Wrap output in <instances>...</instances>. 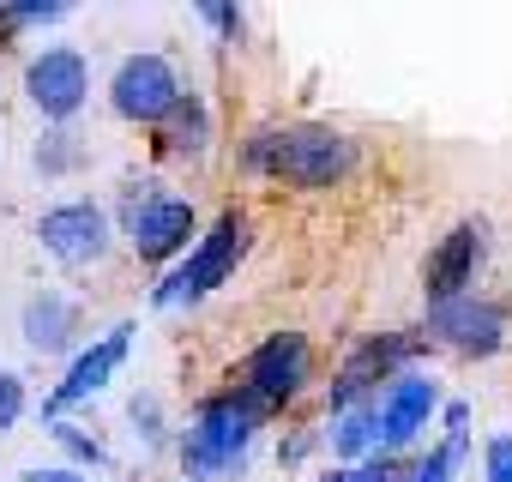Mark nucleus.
I'll return each instance as SVG.
<instances>
[{
    "label": "nucleus",
    "instance_id": "20e7f679",
    "mask_svg": "<svg viewBox=\"0 0 512 482\" xmlns=\"http://www.w3.org/2000/svg\"><path fill=\"white\" fill-rule=\"evenodd\" d=\"M320 344H314V332L308 326H272L266 338H253L241 356H235V368H229V380L223 386H235L241 398H253L272 422H290L314 392H320Z\"/></svg>",
    "mask_w": 512,
    "mask_h": 482
},
{
    "label": "nucleus",
    "instance_id": "1a4fd4ad",
    "mask_svg": "<svg viewBox=\"0 0 512 482\" xmlns=\"http://www.w3.org/2000/svg\"><path fill=\"white\" fill-rule=\"evenodd\" d=\"M416 332L428 338L434 356H452V362H494L512 350V302L494 296V290H470V296H452V302H428Z\"/></svg>",
    "mask_w": 512,
    "mask_h": 482
},
{
    "label": "nucleus",
    "instance_id": "bb28decb",
    "mask_svg": "<svg viewBox=\"0 0 512 482\" xmlns=\"http://www.w3.org/2000/svg\"><path fill=\"white\" fill-rule=\"evenodd\" d=\"M476 482H512V428H494L476 440Z\"/></svg>",
    "mask_w": 512,
    "mask_h": 482
},
{
    "label": "nucleus",
    "instance_id": "ddd939ff",
    "mask_svg": "<svg viewBox=\"0 0 512 482\" xmlns=\"http://www.w3.org/2000/svg\"><path fill=\"white\" fill-rule=\"evenodd\" d=\"M85 338H91V314H85V296L79 290H67V284L25 290V302H19V344L31 356L67 362Z\"/></svg>",
    "mask_w": 512,
    "mask_h": 482
},
{
    "label": "nucleus",
    "instance_id": "dca6fc26",
    "mask_svg": "<svg viewBox=\"0 0 512 482\" xmlns=\"http://www.w3.org/2000/svg\"><path fill=\"white\" fill-rule=\"evenodd\" d=\"M175 410H169V398L157 392V386H133L127 398H121V434H127V446L139 452V458H169V446H175Z\"/></svg>",
    "mask_w": 512,
    "mask_h": 482
},
{
    "label": "nucleus",
    "instance_id": "f257e3e1",
    "mask_svg": "<svg viewBox=\"0 0 512 482\" xmlns=\"http://www.w3.org/2000/svg\"><path fill=\"white\" fill-rule=\"evenodd\" d=\"M266 434H272V416L253 398H241L235 386H205L175 422L169 464L181 482H241Z\"/></svg>",
    "mask_w": 512,
    "mask_h": 482
},
{
    "label": "nucleus",
    "instance_id": "7c9ffc66",
    "mask_svg": "<svg viewBox=\"0 0 512 482\" xmlns=\"http://www.w3.org/2000/svg\"><path fill=\"white\" fill-rule=\"evenodd\" d=\"M157 482H175V476H157Z\"/></svg>",
    "mask_w": 512,
    "mask_h": 482
},
{
    "label": "nucleus",
    "instance_id": "f03ea898",
    "mask_svg": "<svg viewBox=\"0 0 512 482\" xmlns=\"http://www.w3.org/2000/svg\"><path fill=\"white\" fill-rule=\"evenodd\" d=\"M247 254H253V211L241 205V199H229V205H217L205 223H199V235H193V248L169 266V272H157L151 284H145V308L151 314H199L217 290H229L235 284V272L247 266Z\"/></svg>",
    "mask_w": 512,
    "mask_h": 482
},
{
    "label": "nucleus",
    "instance_id": "a211bd4d",
    "mask_svg": "<svg viewBox=\"0 0 512 482\" xmlns=\"http://www.w3.org/2000/svg\"><path fill=\"white\" fill-rule=\"evenodd\" d=\"M73 25V7L67 0H0V61L7 55H25V43L37 49V37Z\"/></svg>",
    "mask_w": 512,
    "mask_h": 482
},
{
    "label": "nucleus",
    "instance_id": "cd10ccee",
    "mask_svg": "<svg viewBox=\"0 0 512 482\" xmlns=\"http://www.w3.org/2000/svg\"><path fill=\"white\" fill-rule=\"evenodd\" d=\"M314 482H398V458H368V464H320Z\"/></svg>",
    "mask_w": 512,
    "mask_h": 482
},
{
    "label": "nucleus",
    "instance_id": "9d476101",
    "mask_svg": "<svg viewBox=\"0 0 512 482\" xmlns=\"http://www.w3.org/2000/svg\"><path fill=\"white\" fill-rule=\"evenodd\" d=\"M133 350H139V320L127 314V320H109L103 332H91L67 362H61V380L31 404L37 410V422H55V416H79L85 404H97L121 374H127V362H133Z\"/></svg>",
    "mask_w": 512,
    "mask_h": 482
},
{
    "label": "nucleus",
    "instance_id": "f8f14e48",
    "mask_svg": "<svg viewBox=\"0 0 512 482\" xmlns=\"http://www.w3.org/2000/svg\"><path fill=\"white\" fill-rule=\"evenodd\" d=\"M440 404H446V380L440 368H410L398 380H386L374 392V428H380V452L386 458H410L434 440V422H440Z\"/></svg>",
    "mask_w": 512,
    "mask_h": 482
},
{
    "label": "nucleus",
    "instance_id": "5701e85b",
    "mask_svg": "<svg viewBox=\"0 0 512 482\" xmlns=\"http://www.w3.org/2000/svg\"><path fill=\"white\" fill-rule=\"evenodd\" d=\"M434 446H446L464 470H470V458H476V410H470V398H458V392H446V404H440V422H434Z\"/></svg>",
    "mask_w": 512,
    "mask_h": 482
},
{
    "label": "nucleus",
    "instance_id": "b1692460",
    "mask_svg": "<svg viewBox=\"0 0 512 482\" xmlns=\"http://www.w3.org/2000/svg\"><path fill=\"white\" fill-rule=\"evenodd\" d=\"M272 458H278V470H284V476L308 470V464L320 458V428L290 416V428H278V440H272Z\"/></svg>",
    "mask_w": 512,
    "mask_h": 482
},
{
    "label": "nucleus",
    "instance_id": "c85d7f7f",
    "mask_svg": "<svg viewBox=\"0 0 512 482\" xmlns=\"http://www.w3.org/2000/svg\"><path fill=\"white\" fill-rule=\"evenodd\" d=\"M19 482H103V476H85V470H67V464H25Z\"/></svg>",
    "mask_w": 512,
    "mask_h": 482
},
{
    "label": "nucleus",
    "instance_id": "7ed1b4c3",
    "mask_svg": "<svg viewBox=\"0 0 512 482\" xmlns=\"http://www.w3.org/2000/svg\"><path fill=\"white\" fill-rule=\"evenodd\" d=\"M103 205H109V217H115L121 248H127L151 278H157V272H169V266L193 248V235H199V223H205L199 199H193V193H181V187H169L157 169L121 175V187H115Z\"/></svg>",
    "mask_w": 512,
    "mask_h": 482
},
{
    "label": "nucleus",
    "instance_id": "393cba45",
    "mask_svg": "<svg viewBox=\"0 0 512 482\" xmlns=\"http://www.w3.org/2000/svg\"><path fill=\"white\" fill-rule=\"evenodd\" d=\"M31 404H37V392H31V380H25V368L0 362V440H7V434L31 416Z\"/></svg>",
    "mask_w": 512,
    "mask_h": 482
},
{
    "label": "nucleus",
    "instance_id": "f3484780",
    "mask_svg": "<svg viewBox=\"0 0 512 482\" xmlns=\"http://www.w3.org/2000/svg\"><path fill=\"white\" fill-rule=\"evenodd\" d=\"M25 163H31V175L43 187H67V181H79L91 169V139L79 127H37Z\"/></svg>",
    "mask_w": 512,
    "mask_h": 482
},
{
    "label": "nucleus",
    "instance_id": "6ab92c4d",
    "mask_svg": "<svg viewBox=\"0 0 512 482\" xmlns=\"http://www.w3.org/2000/svg\"><path fill=\"white\" fill-rule=\"evenodd\" d=\"M314 428H320V458L326 464H368V458H380L374 404L344 410V416H314Z\"/></svg>",
    "mask_w": 512,
    "mask_h": 482
},
{
    "label": "nucleus",
    "instance_id": "39448f33",
    "mask_svg": "<svg viewBox=\"0 0 512 482\" xmlns=\"http://www.w3.org/2000/svg\"><path fill=\"white\" fill-rule=\"evenodd\" d=\"M368 169V145L326 115H296L278 133V157H272V187L284 193H338Z\"/></svg>",
    "mask_w": 512,
    "mask_h": 482
},
{
    "label": "nucleus",
    "instance_id": "2eb2a0df",
    "mask_svg": "<svg viewBox=\"0 0 512 482\" xmlns=\"http://www.w3.org/2000/svg\"><path fill=\"white\" fill-rule=\"evenodd\" d=\"M217 109H211V97L193 85L169 115H163V127L151 133V163L157 169H205L211 157H217Z\"/></svg>",
    "mask_w": 512,
    "mask_h": 482
},
{
    "label": "nucleus",
    "instance_id": "aec40b11",
    "mask_svg": "<svg viewBox=\"0 0 512 482\" xmlns=\"http://www.w3.org/2000/svg\"><path fill=\"white\" fill-rule=\"evenodd\" d=\"M43 434L55 440V464H67V470H85V476H115V446L91 428V422H79V416H55V422H43Z\"/></svg>",
    "mask_w": 512,
    "mask_h": 482
},
{
    "label": "nucleus",
    "instance_id": "4468645a",
    "mask_svg": "<svg viewBox=\"0 0 512 482\" xmlns=\"http://www.w3.org/2000/svg\"><path fill=\"white\" fill-rule=\"evenodd\" d=\"M410 368H434V350H428V338L416 332V326H374V332H356L350 344H344V356H338V380H350V386H362L368 398L386 386V380H398V374H410Z\"/></svg>",
    "mask_w": 512,
    "mask_h": 482
},
{
    "label": "nucleus",
    "instance_id": "c756f323",
    "mask_svg": "<svg viewBox=\"0 0 512 482\" xmlns=\"http://www.w3.org/2000/svg\"><path fill=\"white\" fill-rule=\"evenodd\" d=\"M13 103V73H7V61H0V109Z\"/></svg>",
    "mask_w": 512,
    "mask_h": 482
},
{
    "label": "nucleus",
    "instance_id": "4be33fe9",
    "mask_svg": "<svg viewBox=\"0 0 512 482\" xmlns=\"http://www.w3.org/2000/svg\"><path fill=\"white\" fill-rule=\"evenodd\" d=\"M193 25H199V31L211 37V49H223V55H241L247 37H253V13L235 7V0H205V7H193Z\"/></svg>",
    "mask_w": 512,
    "mask_h": 482
},
{
    "label": "nucleus",
    "instance_id": "412c9836",
    "mask_svg": "<svg viewBox=\"0 0 512 482\" xmlns=\"http://www.w3.org/2000/svg\"><path fill=\"white\" fill-rule=\"evenodd\" d=\"M278 133H284V121H278V115H266V121H247V127L235 133V145H229V175H235V181H247V187H272Z\"/></svg>",
    "mask_w": 512,
    "mask_h": 482
},
{
    "label": "nucleus",
    "instance_id": "6e6552de",
    "mask_svg": "<svg viewBox=\"0 0 512 482\" xmlns=\"http://www.w3.org/2000/svg\"><path fill=\"white\" fill-rule=\"evenodd\" d=\"M31 241L37 254L61 272H103L121 248L115 235V217L103 205V193H67V199H49L37 217H31Z\"/></svg>",
    "mask_w": 512,
    "mask_h": 482
},
{
    "label": "nucleus",
    "instance_id": "423d86ee",
    "mask_svg": "<svg viewBox=\"0 0 512 482\" xmlns=\"http://www.w3.org/2000/svg\"><path fill=\"white\" fill-rule=\"evenodd\" d=\"M13 97L37 115V127H79L85 109L97 103V61L85 43H37L19 55V73H13Z\"/></svg>",
    "mask_w": 512,
    "mask_h": 482
},
{
    "label": "nucleus",
    "instance_id": "a878e982",
    "mask_svg": "<svg viewBox=\"0 0 512 482\" xmlns=\"http://www.w3.org/2000/svg\"><path fill=\"white\" fill-rule=\"evenodd\" d=\"M464 476V464L446 452V446H422V452H410V458H398V482H458Z\"/></svg>",
    "mask_w": 512,
    "mask_h": 482
},
{
    "label": "nucleus",
    "instance_id": "0eeeda50",
    "mask_svg": "<svg viewBox=\"0 0 512 482\" xmlns=\"http://www.w3.org/2000/svg\"><path fill=\"white\" fill-rule=\"evenodd\" d=\"M193 91V73L175 49H127L115 55V67L97 79V97L109 109V121L133 127V133H157L163 115Z\"/></svg>",
    "mask_w": 512,
    "mask_h": 482
},
{
    "label": "nucleus",
    "instance_id": "9b49d317",
    "mask_svg": "<svg viewBox=\"0 0 512 482\" xmlns=\"http://www.w3.org/2000/svg\"><path fill=\"white\" fill-rule=\"evenodd\" d=\"M488 260H494V223H488L482 211L446 223V229L434 235V248L422 254V266H416V278H422V308H428V302H452V296L482 290Z\"/></svg>",
    "mask_w": 512,
    "mask_h": 482
}]
</instances>
